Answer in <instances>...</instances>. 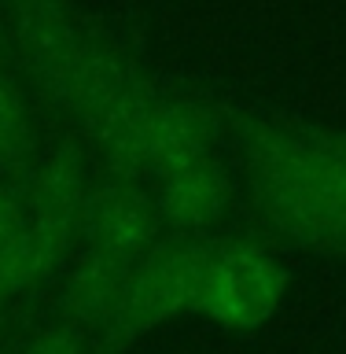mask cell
I'll return each instance as SVG.
<instances>
[{"instance_id": "1", "label": "cell", "mask_w": 346, "mask_h": 354, "mask_svg": "<svg viewBox=\"0 0 346 354\" xmlns=\"http://www.w3.org/2000/svg\"><path fill=\"white\" fill-rule=\"evenodd\" d=\"M240 148L258 214L298 248L346 254V177L314 129L254 122Z\"/></svg>"}, {"instance_id": "11", "label": "cell", "mask_w": 346, "mask_h": 354, "mask_svg": "<svg viewBox=\"0 0 346 354\" xmlns=\"http://www.w3.org/2000/svg\"><path fill=\"white\" fill-rule=\"evenodd\" d=\"M88 339H85V325H74V321H63V325H52L37 332L22 354H85Z\"/></svg>"}, {"instance_id": "3", "label": "cell", "mask_w": 346, "mask_h": 354, "mask_svg": "<svg viewBox=\"0 0 346 354\" xmlns=\"http://www.w3.org/2000/svg\"><path fill=\"white\" fill-rule=\"evenodd\" d=\"M284 295V273L258 248L214 251L203 277L195 310L221 328H258L265 325Z\"/></svg>"}, {"instance_id": "8", "label": "cell", "mask_w": 346, "mask_h": 354, "mask_svg": "<svg viewBox=\"0 0 346 354\" xmlns=\"http://www.w3.org/2000/svg\"><path fill=\"white\" fill-rule=\"evenodd\" d=\"M155 203H159L166 225L177 229H206L225 214L229 199H232V185L225 166L218 162V155L184 166L177 174H166L151 185Z\"/></svg>"}, {"instance_id": "6", "label": "cell", "mask_w": 346, "mask_h": 354, "mask_svg": "<svg viewBox=\"0 0 346 354\" xmlns=\"http://www.w3.org/2000/svg\"><path fill=\"white\" fill-rule=\"evenodd\" d=\"M26 210L33 229L41 232L52 248L63 254L70 251L74 232L81 229V210H85V166L77 159V151H55L48 155L37 170H33L26 185Z\"/></svg>"}, {"instance_id": "12", "label": "cell", "mask_w": 346, "mask_h": 354, "mask_svg": "<svg viewBox=\"0 0 346 354\" xmlns=\"http://www.w3.org/2000/svg\"><path fill=\"white\" fill-rule=\"evenodd\" d=\"M317 148L331 159V166L346 177V133H328V129H314Z\"/></svg>"}, {"instance_id": "9", "label": "cell", "mask_w": 346, "mask_h": 354, "mask_svg": "<svg viewBox=\"0 0 346 354\" xmlns=\"http://www.w3.org/2000/svg\"><path fill=\"white\" fill-rule=\"evenodd\" d=\"M137 266L140 262H126V259H118V254H107V251L85 243V254L74 262L70 277H66V288H63L66 321L96 328L99 321L110 314V306L118 303L122 288H126L129 273L137 270Z\"/></svg>"}, {"instance_id": "5", "label": "cell", "mask_w": 346, "mask_h": 354, "mask_svg": "<svg viewBox=\"0 0 346 354\" xmlns=\"http://www.w3.org/2000/svg\"><path fill=\"white\" fill-rule=\"evenodd\" d=\"M0 4L8 11L11 37L19 41V52L26 55L33 77L52 100H63L85 48L66 0H0Z\"/></svg>"}, {"instance_id": "4", "label": "cell", "mask_w": 346, "mask_h": 354, "mask_svg": "<svg viewBox=\"0 0 346 354\" xmlns=\"http://www.w3.org/2000/svg\"><path fill=\"white\" fill-rule=\"evenodd\" d=\"M162 210L155 203V192L140 181L118 177V181L96 185L85 196L81 232L88 248L118 254L126 262H144L162 236Z\"/></svg>"}, {"instance_id": "7", "label": "cell", "mask_w": 346, "mask_h": 354, "mask_svg": "<svg viewBox=\"0 0 346 354\" xmlns=\"http://www.w3.org/2000/svg\"><path fill=\"white\" fill-rule=\"evenodd\" d=\"M66 254L33 229L26 196L0 185V292L15 295L41 284Z\"/></svg>"}, {"instance_id": "13", "label": "cell", "mask_w": 346, "mask_h": 354, "mask_svg": "<svg viewBox=\"0 0 346 354\" xmlns=\"http://www.w3.org/2000/svg\"><path fill=\"white\" fill-rule=\"evenodd\" d=\"M4 299H8V295H4V292H0V321H4Z\"/></svg>"}, {"instance_id": "10", "label": "cell", "mask_w": 346, "mask_h": 354, "mask_svg": "<svg viewBox=\"0 0 346 354\" xmlns=\"http://www.w3.org/2000/svg\"><path fill=\"white\" fill-rule=\"evenodd\" d=\"M33 118L22 93L0 74V162H22L33 151Z\"/></svg>"}, {"instance_id": "2", "label": "cell", "mask_w": 346, "mask_h": 354, "mask_svg": "<svg viewBox=\"0 0 346 354\" xmlns=\"http://www.w3.org/2000/svg\"><path fill=\"white\" fill-rule=\"evenodd\" d=\"M210 254L214 251L203 248V243L155 248L148 259L129 273L118 303L110 306V314L96 325L104 332V343L122 347V343H129L133 336H140V332L162 325V321L184 314V310H195Z\"/></svg>"}]
</instances>
